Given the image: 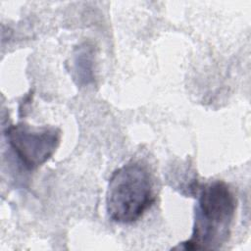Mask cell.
Masks as SVG:
<instances>
[{"label": "cell", "mask_w": 251, "mask_h": 251, "mask_svg": "<svg viewBox=\"0 0 251 251\" xmlns=\"http://www.w3.org/2000/svg\"><path fill=\"white\" fill-rule=\"evenodd\" d=\"M5 135L10 147L27 170H35L48 161L61 137L56 127H34L24 123L7 127Z\"/></svg>", "instance_id": "3"}, {"label": "cell", "mask_w": 251, "mask_h": 251, "mask_svg": "<svg viewBox=\"0 0 251 251\" xmlns=\"http://www.w3.org/2000/svg\"><path fill=\"white\" fill-rule=\"evenodd\" d=\"M236 209L235 197L223 180L198 187L191 237L181 243L185 250L218 249L230 235Z\"/></svg>", "instance_id": "1"}, {"label": "cell", "mask_w": 251, "mask_h": 251, "mask_svg": "<svg viewBox=\"0 0 251 251\" xmlns=\"http://www.w3.org/2000/svg\"><path fill=\"white\" fill-rule=\"evenodd\" d=\"M155 198L148 170L130 162L117 169L109 178L106 210L109 218L119 224H131L140 219Z\"/></svg>", "instance_id": "2"}, {"label": "cell", "mask_w": 251, "mask_h": 251, "mask_svg": "<svg viewBox=\"0 0 251 251\" xmlns=\"http://www.w3.org/2000/svg\"><path fill=\"white\" fill-rule=\"evenodd\" d=\"M89 55V51L82 48L75 57V70L77 79L79 81H84V83H87L88 80L92 79V61Z\"/></svg>", "instance_id": "4"}]
</instances>
